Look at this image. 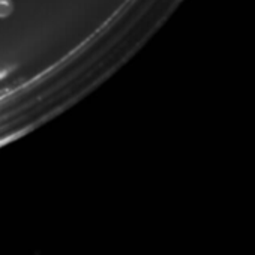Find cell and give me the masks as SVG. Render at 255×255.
Masks as SVG:
<instances>
[{
    "label": "cell",
    "mask_w": 255,
    "mask_h": 255,
    "mask_svg": "<svg viewBox=\"0 0 255 255\" xmlns=\"http://www.w3.org/2000/svg\"><path fill=\"white\" fill-rule=\"evenodd\" d=\"M14 12L12 0H0V18H8Z\"/></svg>",
    "instance_id": "cell-1"
}]
</instances>
